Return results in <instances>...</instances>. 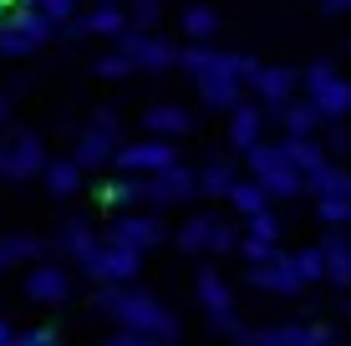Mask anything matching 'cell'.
<instances>
[{
    "label": "cell",
    "mask_w": 351,
    "mask_h": 346,
    "mask_svg": "<svg viewBox=\"0 0 351 346\" xmlns=\"http://www.w3.org/2000/svg\"><path fill=\"white\" fill-rule=\"evenodd\" d=\"M97 311H107L123 331H132V336H153V341H163V346L178 341V316L168 311L158 295H148V291L107 285V291H97Z\"/></svg>",
    "instance_id": "obj_1"
},
{
    "label": "cell",
    "mask_w": 351,
    "mask_h": 346,
    "mask_svg": "<svg viewBox=\"0 0 351 346\" xmlns=\"http://www.w3.org/2000/svg\"><path fill=\"white\" fill-rule=\"evenodd\" d=\"M300 82H306V102L316 107L321 123H341V117L351 112V82L331 62H311Z\"/></svg>",
    "instance_id": "obj_2"
},
{
    "label": "cell",
    "mask_w": 351,
    "mask_h": 346,
    "mask_svg": "<svg viewBox=\"0 0 351 346\" xmlns=\"http://www.w3.org/2000/svg\"><path fill=\"white\" fill-rule=\"evenodd\" d=\"M245 163H250V178L265 188V199H295L300 188V173L285 163V153H280V143H255V148L245 153Z\"/></svg>",
    "instance_id": "obj_3"
},
{
    "label": "cell",
    "mask_w": 351,
    "mask_h": 346,
    "mask_svg": "<svg viewBox=\"0 0 351 346\" xmlns=\"http://www.w3.org/2000/svg\"><path fill=\"white\" fill-rule=\"evenodd\" d=\"M77 265H82V275H92V280L107 291V285H132V280H138L143 255H132V249L117 245V240H97L92 255H82Z\"/></svg>",
    "instance_id": "obj_4"
},
{
    "label": "cell",
    "mask_w": 351,
    "mask_h": 346,
    "mask_svg": "<svg viewBox=\"0 0 351 346\" xmlns=\"http://www.w3.org/2000/svg\"><path fill=\"white\" fill-rule=\"evenodd\" d=\"M51 36H56V26L36 5H16L0 21V56H31L36 46H46Z\"/></svg>",
    "instance_id": "obj_5"
},
{
    "label": "cell",
    "mask_w": 351,
    "mask_h": 346,
    "mask_svg": "<svg viewBox=\"0 0 351 346\" xmlns=\"http://www.w3.org/2000/svg\"><path fill=\"white\" fill-rule=\"evenodd\" d=\"M112 163L128 178H153V173L178 169V148H173V143H163V138H138V143H123Z\"/></svg>",
    "instance_id": "obj_6"
},
{
    "label": "cell",
    "mask_w": 351,
    "mask_h": 346,
    "mask_svg": "<svg viewBox=\"0 0 351 346\" xmlns=\"http://www.w3.org/2000/svg\"><path fill=\"white\" fill-rule=\"evenodd\" d=\"M199 97L209 102L214 112H234V107H245V87H239V77H234V51L214 56V66L199 77Z\"/></svg>",
    "instance_id": "obj_7"
},
{
    "label": "cell",
    "mask_w": 351,
    "mask_h": 346,
    "mask_svg": "<svg viewBox=\"0 0 351 346\" xmlns=\"http://www.w3.org/2000/svg\"><path fill=\"white\" fill-rule=\"evenodd\" d=\"M117 51L132 62V71H168L178 66V46L163 41V36H143V31H128Z\"/></svg>",
    "instance_id": "obj_8"
},
{
    "label": "cell",
    "mask_w": 351,
    "mask_h": 346,
    "mask_svg": "<svg viewBox=\"0 0 351 346\" xmlns=\"http://www.w3.org/2000/svg\"><path fill=\"white\" fill-rule=\"evenodd\" d=\"M199 194V173L193 169H168V173H153V178H143V204H189V199Z\"/></svg>",
    "instance_id": "obj_9"
},
{
    "label": "cell",
    "mask_w": 351,
    "mask_h": 346,
    "mask_svg": "<svg viewBox=\"0 0 351 346\" xmlns=\"http://www.w3.org/2000/svg\"><path fill=\"white\" fill-rule=\"evenodd\" d=\"M107 240L128 245L132 255H143V249H158V245H163V219H158V214H117Z\"/></svg>",
    "instance_id": "obj_10"
},
{
    "label": "cell",
    "mask_w": 351,
    "mask_h": 346,
    "mask_svg": "<svg viewBox=\"0 0 351 346\" xmlns=\"http://www.w3.org/2000/svg\"><path fill=\"white\" fill-rule=\"evenodd\" d=\"M295 87H300V71H290V66H260V77H255V97L265 102L260 112L275 117L280 107H290V102H295Z\"/></svg>",
    "instance_id": "obj_11"
},
{
    "label": "cell",
    "mask_w": 351,
    "mask_h": 346,
    "mask_svg": "<svg viewBox=\"0 0 351 346\" xmlns=\"http://www.w3.org/2000/svg\"><path fill=\"white\" fill-rule=\"evenodd\" d=\"M280 153H285V163L300 173V184H316V178L331 169V153H326V143L316 138H280Z\"/></svg>",
    "instance_id": "obj_12"
},
{
    "label": "cell",
    "mask_w": 351,
    "mask_h": 346,
    "mask_svg": "<svg viewBox=\"0 0 351 346\" xmlns=\"http://www.w3.org/2000/svg\"><path fill=\"white\" fill-rule=\"evenodd\" d=\"M66 295H71V275L62 265H51V260H41L26 275V301H36V306H66Z\"/></svg>",
    "instance_id": "obj_13"
},
{
    "label": "cell",
    "mask_w": 351,
    "mask_h": 346,
    "mask_svg": "<svg viewBox=\"0 0 351 346\" xmlns=\"http://www.w3.org/2000/svg\"><path fill=\"white\" fill-rule=\"evenodd\" d=\"M250 285H255V291H265V295H300V291H306V285L295 280L290 255H280V249H275V260H265V265L250 270Z\"/></svg>",
    "instance_id": "obj_14"
},
{
    "label": "cell",
    "mask_w": 351,
    "mask_h": 346,
    "mask_svg": "<svg viewBox=\"0 0 351 346\" xmlns=\"http://www.w3.org/2000/svg\"><path fill=\"white\" fill-rule=\"evenodd\" d=\"M46 169V148L36 133H16L5 148V178H36Z\"/></svg>",
    "instance_id": "obj_15"
},
{
    "label": "cell",
    "mask_w": 351,
    "mask_h": 346,
    "mask_svg": "<svg viewBox=\"0 0 351 346\" xmlns=\"http://www.w3.org/2000/svg\"><path fill=\"white\" fill-rule=\"evenodd\" d=\"M143 127H148V138H163V143H173V138H184L189 127H193V117H189L178 102H153L148 112H143Z\"/></svg>",
    "instance_id": "obj_16"
},
{
    "label": "cell",
    "mask_w": 351,
    "mask_h": 346,
    "mask_svg": "<svg viewBox=\"0 0 351 346\" xmlns=\"http://www.w3.org/2000/svg\"><path fill=\"white\" fill-rule=\"evenodd\" d=\"M193 291H199V306L209 311V321H219V316H229V311H234V291H229V280H224L214 265H209V270H199Z\"/></svg>",
    "instance_id": "obj_17"
},
{
    "label": "cell",
    "mask_w": 351,
    "mask_h": 346,
    "mask_svg": "<svg viewBox=\"0 0 351 346\" xmlns=\"http://www.w3.org/2000/svg\"><path fill=\"white\" fill-rule=\"evenodd\" d=\"M71 36H128V10L123 5H92L87 16H77Z\"/></svg>",
    "instance_id": "obj_18"
},
{
    "label": "cell",
    "mask_w": 351,
    "mask_h": 346,
    "mask_svg": "<svg viewBox=\"0 0 351 346\" xmlns=\"http://www.w3.org/2000/svg\"><path fill=\"white\" fill-rule=\"evenodd\" d=\"M112 158H117V138L97 133V127H87V133L77 138V153H71V163H77L82 173H92V169H107Z\"/></svg>",
    "instance_id": "obj_19"
},
{
    "label": "cell",
    "mask_w": 351,
    "mask_h": 346,
    "mask_svg": "<svg viewBox=\"0 0 351 346\" xmlns=\"http://www.w3.org/2000/svg\"><path fill=\"white\" fill-rule=\"evenodd\" d=\"M229 143H234L239 153H250L255 143H265V112H260L255 102H245V107L229 112Z\"/></svg>",
    "instance_id": "obj_20"
},
{
    "label": "cell",
    "mask_w": 351,
    "mask_h": 346,
    "mask_svg": "<svg viewBox=\"0 0 351 346\" xmlns=\"http://www.w3.org/2000/svg\"><path fill=\"white\" fill-rule=\"evenodd\" d=\"M321 260H326V280L331 285H351V234H326L321 240Z\"/></svg>",
    "instance_id": "obj_21"
},
{
    "label": "cell",
    "mask_w": 351,
    "mask_h": 346,
    "mask_svg": "<svg viewBox=\"0 0 351 346\" xmlns=\"http://www.w3.org/2000/svg\"><path fill=\"white\" fill-rule=\"evenodd\" d=\"M275 117H280V127H285V138H316L321 133V117H316V107H311L306 97H295V102H290V107H280V112H275Z\"/></svg>",
    "instance_id": "obj_22"
},
{
    "label": "cell",
    "mask_w": 351,
    "mask_h": 346,
    "mask_svg": "<svg viewBox=\"0 0 351 346\" xmlns=\"http://www.w3.org/2000/svg\"><path fill=\"white\" fill-rule=\"evenodd\" d=\"M239 184V173H234V163L229 158H214V163H204L199 169V194L204 199H229V188Z\"/></svg>",
    "instance_id": "obj_23"
},
{
    "label": "cell",
    "mask_w": 351,
    "mask_h": 346,
    "mask_svg": "<svg viewBox=\"0 0 351 346\" xmlns=\"http://www.w3.org/2000/svg\"><path fill=\"white\" fill-rule=\"evenodd\" d=\"M46 188H51L56 199H71V194H82V184H87V173L77 169L71 158H56V163H46Z\"/></svg>",
    "instance_id": "obj_24"
},
{
    "label": "cell",
    "mask_w": 351,
    "mask_h": 346,
    "mask_svg": "<svg viewBox=\"0 0 351 346\" xmlns=\"http://www.w3.org/2000/svg\"><path fill=\"white\" fill-rule=\"evenodd\" d=\"M209 234H214V214H193V219H184V230L173 234V245L184 249V255H204V249H209Z\"/></svg>",
    "instance_id": "obj_25"
},
{
    "label": "cell",
    "mask_w": 351,
    "mask_h": 346,
    "mask_svg": "<svg viewBox=\"0 0 351 346\" xmlns=\"http://www.w3.org/2000/svg\"><path fill=\"white\" fill-rule=\"evenodd\" d=\"M214 31H219V10H214V5H189L184 10V36L193 46H209Z\"/></svg>",
    "instance_id": "obj_26"
},
{
    "label": "cell",
    "mask_w": 351,
    "mask_h": 346,
    "mask_svg": "<svg viewBox=\"0 0 351 346\" xmlns=\"http://www.w3.org/2000/svg\"><path fill=\"white\" fill-rule=\"evenodd\" d=\"M92 245H97V234H92V224H87V219H66V224H62V234H56V249H66L71 260L92 255Z\"/></svg>",
    "instance_id": "obj_27"
},
{
    "label": "cell",
    "mask_w": 351,
    "mask_h": 346,
    "mask_svg": "<svg viewBox=\"0 0 351 346\" xmlns=\"http://www.w3.org/2000/svg\"><path fill=\"white\" fill-rule=\"evenodd\" d=\"M229 204L239 209V219H255V214L270 209V199H265V188L255 184V178H239V184L229 188Z\"/></svg>",
    "instance_id": "obj_28"
},
{
    "label": "cell",
    "mask_w": 351,
    "mask_h": 346,
    "mask_svg": "<svg viewBox=\"0 0 351 346\" xmlns=\"http://www.w3.org/2000/svg\"><path fill=\"white\" fill-rule=\"evenodd\" d=\"M306 188H316V199H341V204H351V173L336 169V163L316 178V184H306Z\"/></svg>",
    "instance_id": "obj_29"
},
{
    "label": "cell",
    "mask_w": 351,
    "mask_h": 346,
    "mask_svg": "<svg viewBox=\"0 0 351 346\" xmlns=\"http://www.w3.org/2000/svg\"><path fill=\"white\" fill-rule=\"evenodd\" d=\"M290 265H295V280H300V285H316V280H326V260H321V245H306V249H295V255H290Z\"/></svg>",
    "instance_id": "obj_30"
},
{
    "label": "cell",
    "mask_w": 351,
    "mask_h": 346,
    "mask_svg": "<svg viewBox=\"0 0 351 346\" xmlns=\"http://www.w3.org/2000/svg\"><path fill=\"white\" fill-rule=\"evenodd\" d=\"M102 204H143V178H112V184L97 188Z\"/></svg>",
    "instance_id": "obj_31"
},
{
    "label": "cell",
    "mask_w": 351,
    "mask_h": 346,
    "mask_svg": "<svg viewBox=\"0 0 351 346\" xmlns=\"http://www.w3.org/2000/svg\"><path fill=\"white\" fill-rule=\"evenodd\" d=\"M82 0H36V10H41L51 26H77V16H82Z\"/></svg>",
    "instance_id": "obj_32"
},
{
    "label": "cell",
    "mask_w": 351,
    "mask_h": 346,
    "mask_svg": "<svg viewBox=\"0 0 351 346\" xmlns=\"http://www.w3.org/2000/svg\"><path fill=\"white\" fill-rule=\"evenodd\" d=\"M245 240H260V245H275L280 240V219H275L270 209L255 214V219H245Z\"/></svg>",
    "instance_id": "obj_33"
},
{
    "label": "cell",
    "mask_w": 351,
    "mask_h": 346,
    "mask_svg": "<svg viewBox=\"0 0 351 346\" xmlns=\"http://www.w3.org/2000/svg\"><path fill=\"white\" fill-rule=\"evenodd\" d=\"M158 16H163V0H132V10H128V21H132V26H138L143 36H153Z\"/></svg>",
    "instance_id": "obj_34"
},
{
    "label": "cell",
    "mask_w": 351,
    "mask_h": 346,
    "mask_svg": "<svg viewBox=\"0 0 351 346\" xmlns=\"http://www.w3.org/2000/svg\"><path fill=\"white\" fill-rule=\"evenodd\" d=\"M229 249H239V230L229 219H214V234H209V255H229Z\"/></svg>",
    "instance_id": "obj_35"
},
{
    "label": "cell",
    "mask_w": 351,
    "mask_h": 346,
    "mask_svg": "<svg viewBox=\"0 0 351 346\" xmlns=\"http://www.w3.org/2000/svg\"><path fill=\"white\" fill-rule=\"evenodd\" d=\"M316 219H326L331 230H341L351 219V204H341V199H316Z\"/></svg>",
    "instance_id": "obj_36"
},
{
    "label": "cell",
    "mask_w": 351,
    "mask_h": 346,
    "mask_svg": "<svg viewBox=\"0 0 351 346\" xmlns=\"http://www.w3.org/2000/svg\"><path fill=\"white\" fill-rule=\"evenodd\" d=\"M128 71H132V62L123 51H107L102 62H97V77H128Z\"/></svg>",
    "instance_id": "obj_37"
},
{
    "label": "cell",
    "mask_w": 351,
    "mask_h": 346,
    "mask_svg": "<svg viewBox=\"0 0 351 346\" xmlns=\"http://www.w3.org/2000/svg\"><path fill=\"white\" fill-rule=\"evenodd\" d=\"M300 346H336V331L326 321L321 326H300Z\"/></svg>",
    "instance_id": "obj_38"
},
{
    "label": "cell",
    "mask_w": 351,
    "mask_h": 346,
    "mask_svg": "<svg viewBox=\"0 0 351 346\" xmlns=\"http://www.w3.org/2000/svg\"><path fill=\"white\" fill-rule=\"evenodd\" d=\"M239 249H245L250 270H255V265H265V260H275V245H260V240H239Z\"/></svg>",
    "instance_id": "obj_39"
},
{
    "label": "cell",
    "mask_w": 351,
    "mask_h": 346,
    "mask_svg": "<svg viewBox=\"0 0 351 346\" xmlns=\"http://www.w3.org/2000/svg\"><path fill=\"white\" fill-rule=\"evenodd\" d=\"M10 346H62V341H56V331H21V336H10Z\"/></svg>",
    "instance_id": "obj_40"
},
{
    "label": "cell",
    "mask_w": 351,
    "mask_h": 346,
    "mask_svg": "<svg viewBox=\"0 0 351 346\" xmlns=\"http://www.w3.org/2000/svg\"><path fill=\"white\" fill-rule=\"evenodd\" d=\"M102 346H163V341H153V336H132V331H117V336H107Z\"/></svg>",
    "instance_id": "obj_41"
},
{
    "label": "cell",
    "mask_w": 351,
    "mask_h": 346,
    "mask_svg": "<svg viewBox=\"0 0 351 346\" xmlns=\"http://www.w3.org/2000/svg\"><path fill=\"white\" fill-rule=\"evenodd\" d=\"M351 148V133L346 127H331V153H346Z\"/></svg>",
    "instance_id": "obj_42"
},
{
    "label": "cell",
    "mask_w": 351,
    "mask_h": 346,
    "mask_svg": "<svg viewBox=\"0 0 351 346\" xmlns=\"http://www.w3.org/2000/svg\"><path fill=\"white\" fill-rule=\"evenodd\" d=\"M321 10H331V16H341V10H351V0H321Z\"/></svg>",
    "instance_id": "obj_43"
},
{
    "label": "cell",
    "mask_w": 351,
    "mask_h": 346,
    "mask_svg": "<svg viewBox=\"0 0 351 346\" xmlns=\"http://www.w3.org/2000/svg\"><path fill=\"white\" fill-rule=\"evenodd\" d=\"M16 260H10V240H0V270H10Z\"/></svg>",
    "instance_id": "obj_44"
},
{
    "label": "cell",
    "mask_w": 351,
    "mask_h": 346,
    "mask_svg": "<svg viewBox=\"0 0 351 346\" xmlns=\"http://www.w3.org/2000/svg\"><path fill=\"white\" fill-rule=\"evenodd\" d=\"M10 336H16V331H10V321L0 316V346H10Z\"/></svg>",
    "instance_id": "obj_45"
},
{
    "label": "cell",
    "mask_w": 351,
    "mask_h": 346,
    "mask_svg": "<svg viewBox=\"0 0 351 346\" xmlns=\"http://www.w3.org/2000/svg\"><path fill=\"white\" fill-rule=\"evenodd\" d=\"M0 117H10V92L0 87Z\"/></svg>",
    "instance_id": "obj_46"
},
{
    "label": "cell",
    "mask_w": 351,
    "mask_h": 346,
    "mask_svg": "<svg viewBox=\"0 0 351 346\" xmlns=\"http://www.w3.org/2000/svg\"><path fill=\"white\" fill-rule=\"evenodd\" d=\"M234 346H260V341H255V331H239V341H234Z\"/></svg>",
    "instance_id": "obj_47"
},
{
    "label": "cell",
    "mask_w": 351,
    "mask_h": 346,
    "mask_svg": "<svg viewBox=\"0 0 351 346\" xmlns=\"http://www.w3.org/2000/svg\"><path fill=\"white\" fill-rule=\"evenodd\" d=\"M10 10H16V0H0V21H5V16H10Z\"/></svg>",
    "instance_id": "obj_48"
},
{
    "label": "cell",
    "mask_w": 351,
    "mask_h": 346,
    "mask_svg": "<svg viewBox=\"0 0 351 346\" xmlns=\"http://www.w3.org/2000/svg\"><path fill=\"white\" fill-rule=\"evenodd\" d=\"M0 178H5V143H0Z\"/></svg>",
    "instance_id": "obj_49"
},
{
    "label": "cell",
    "mask_w": 351,
    "mask_h": 346,
    "mask_svg": "<svg viewBox=\"0 0 351 346\" xmlns=\"http://www.w3.org/2000/svg\"><path fill=\"white\" fill-rule=\"evenodd\" d=\"M97 5H117V0H97Z\"/></svg>",
    "instance_id": "obj_50"
},
{
    "label": "cell",
    "mask_w": 351,
    "mask_h": 346,
    "mask_svg": "<svg viewBox=\"0 0 351 346\" xmlns=\"http://www.w3.org/2000/svg\"><path fill=\"white\" fill-rule=\"evenodd\" d=\"M346 153H351V148H346Z\"/></svg>",
    "instance_id": "obj_51"
},
{
    "label": "cell",
    "mask_w": 351,
    "mask_h": 346,
    "mask_svg": "<svg viewBox=\"0 0 351 346\" xmlns=\"http://www.w3.org/2000/svg\"><path fill=\"white\" fill-rule=\"evenodd\" d=\"M346 224H351V219H346Z\"/></svg>",
    "instance_id": "obj_52"
}]
</instances>
